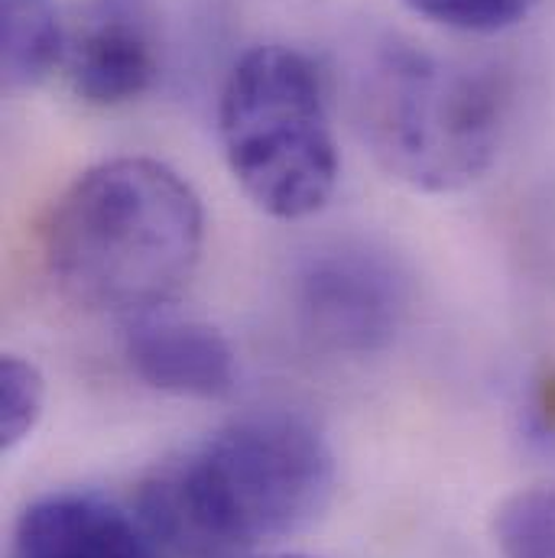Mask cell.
Listing matches in <instances>:
<instances>
[{"mask_svg":"<svg viewBox=\"0 0 555 558\" xmlns=\"http://www.w3.org/2000/svg\"><path fill=\"white\" fill-rule=\"evenodd\" d=\"M202 247V198L172 166L146 156L85 169L43 225V267L59 295L124 322L172 302Z\"/></svg>","mask_w":555,"mask_h":558,"instance_id":"cell-1","label":"cell"},{"mask_svg":"<svg viewBox=\"0 0 555 558\" xmlns=\"http://www.w3.org/2000/svg\"><path fill=\"white\" fill-rule=\"evenodd\" d=\"M335 451L292 413H254L208 435L143 490L149 536L228 556L309 530L335 497Z\"/></svg>","mask_w":555,"mask_h":558,"instance_id":"cell-2","label":"cell"},{"mask_svg":"<svg viewBox=\"0 0 555 558\" xmlns=\"http://www.w3.org/2000/svg\"><path fill=\"white\" fill-rule=\"evenodd\" d=\"M354 114L377 166L429 195L478 182L497 159L507 85L413 43H381L358 72Z\"/></svg>","mask_w":555,"mask_h":558,"instance_id":"cell-3","label":"cell"},{"mask_svg":"<svg viewBox=\"0 0 555 558\" xmlns=\"http://www.w3.org/2000/svg\"><path fill=\"white\" fill-rule=\"evenodd\" d=\"M218 137L241 192L277 221L318 215L341 159L315 62L292 46H254L228 72Z\"/></svg>","mask_w":555,"mask_h":558,"instance_id":"cell-4","label":"cell"},{"mask_svg":"<svg viewBox=\"0 0 555 558\" xmlns=\"http://www.w3.org/2000/svg\"><path fill=\"white\" fill-rule=\"evenodd\" d=\"M407 299V279L397 264L364 244L318 251L295 274L302 331L338 354L387 348L403 325Z\"/></svg>","mask_w":555,"mask_h":558,"instance_id":"cell-5","label":"cell"},{"mask_svg":"<svg viewBox=\"0 0 555 558\" xmlns=\"http://www.w3.org/2000/svg\"><path fill=\"white\" fill-rule=\"evenodd\" d=\"M159 62V16L149 0H85L65 23L62 69L72 95L92 108H124L143 98Z\"/></svg>","mask_w":555,"mask_h":558,"instance_id":"cell-6","label":"cell"},{"mask_svg":"<svg viewBox=\"0 0 555 558\" xmlns=\"http://www.w3.org/2000/svg\"><path fill=\"white\" fill-rule=\"evenodd\" d=\"M124 357L140 380L185 400H225L238 387L231 341L208 322L143 315L128 322Z\"/></svg>","mask_w":555,"mask_h":558,"instance_id":"cell-7","label":"cell"},{"mask_svg":"<svg viewBox=\"0 0 555 558\" xmlns=\"http://www.w3.org/2000/svg\"><path fill=\"white\" fill-rule=\"evenodd\" d=\"M10 558H159L156 539L121 507L95 494H49L13 530Z\"/></svg>","mask_w":555,"mask_h":558,"instance_id":"cell-8","label":"cell"},{"mask_svg":"<svg viewBox=\"0 0 555 558\" xmlns=\"http://www.w3.org/2000/svg\"><path fill=\"white\" fill-rule=\"evenodd\" d=\"M65 52V23L56 0H0V62L7 92L43 85Z\"/></svg>","mask_w":555,"mask_h":558,"instance_id":"cell-9","label":"cell"},{"mask_svg":"<svg viewBox=\"0 0 555 558\" xmlns=\"http://www.w3.org/2000/svg\"><path fill=\"white\" fill-rule=\"evenodd\" d=\"M500 558H555V490L527 487L510 494L494 513Z\"/></svg>","mask_w":555,"mask_h":558,"instance_id":"cell-10","label":"cell"},{"mask_svg":"<svg viewBox=\"0 0 555 558\" xmlns=\"http://www.w3.org/2000/svg\"><path fill=\"white\" fill-rule=\"evenodd\" d=\"M46 413V380L43 371L20 357L3 354L0 361V448L13 451L23 445Z\"/></svg>","mask_w":555,"mask_h":558,"instance_id":"cell-11","label":"cell"},{"mask_svg":"<svg viewBox=\"0 0 555 558\" xmlns=\"http://www.w3.org/2000/svg\"><path fill=\"white\" fill-rule=\"evenodd\" d=\"M413 13L458 29V33H500L530 16L536 0H403Z\"/></svg>","mask_w":555,"mask_h":558,"instance_id":"cell-12","label":"cell"},{"mask_svg":"<svg viewBox=\"0 0 555 558\" xmlns=\"http://www.w3.org/2000/svg\"><path fill=\"white\" fill-rule=\"evenodd\" d=\"M533 418H536V428L543 435H555V374H550L540 390H536V400H533Z\"/></svg>","mask_w":555,"mask_h":558,"instance_id":"cell-13","label":"cell"},{"mask_svg":"<svg viewBox=\"0 0 555 558\" xmlns=\"http://www.w3.org/2000/svg\"><path fill=\"white\" fill-rule=\"evenodd\" d=\"M267 558H315V556H295V553H289V556H267Z\"/></svg>","mask_w":555,"mask_h":558,"instance_id":"cell-14","label":"cell"}]
</instances>
